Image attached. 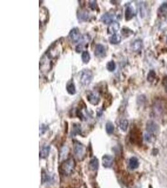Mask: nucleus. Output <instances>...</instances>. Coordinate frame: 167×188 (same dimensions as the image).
I'll return each instance as SVG.
<instances>
[{
	"instance_id": "21",
	"label": "nucleus",
	"mask_w": 167,
	"mask_h": 188,
	"mask_svg": "<svg viewBox=\"0 0 167 188\" xmlns=\"http://www.w3.org/2000/svg\"><path fill=\"white\" fill-rule=\"evenodd\" d=\"M80 133H81V126L78 124H74L73 126V129L71 132L72 135L75 136L77 134H79Z\"/></svg>"
},
{
	"instance_id": "2",
	"label": "nucleus",
	"mask_w": 167,
	"mask_h": 188,
	"mask_svg": "<svg viewBox=\"0 0 167 188\" xmlns=\"http://www.w3.org/2000/svg\"><path fill=\"white\" fill-rule=\"evenodd\" d=\"M74 161L73 159H68L66 160L60 166V172L65 175L70 174L74 167Z\"/></svg>"
},
{
	"instance_id": "15",
	"label": "nucleus",
	"mask_w": 167,
	"mask_h": 188,
	"mask_svg": "<svg viewBox=\"0 0 167 188\" xmlns=\"http://www.w3.org/2000/svg\"><path fill=\"white\" fill-rule=\"evenodd\" d=\"M139 166V162L137 158L132 157L129 160V167L132 169H135Z\"/></svg>"
},
{
	"instance_id": "23",
	"label": "nucleus",
	"mask_w": 167,
	"mask_h": 188,
	"mask_svg": "<svg viewBox=\"0 0 167 188\" xmlns=\"http://www.w3.org/2000/svg\"><path fill=\"white\" fill-rule=\"evenodd\" d=\"M156 78V73L154 70H150L147 75V80L151 83L153 82Z\"/></svg>"
},
{
	"instance_id": "25",
	"label": "nucleus",
	"mask_w": 167,
	"mask_h": 188,
	"mask_svg": "<svg viewBox=\"0 0 167 188\" xmlns=\"http://www.w3.org/2000/svg\"><path fill=\"white\" fill-rule=\"evenodd\" d=\"M106 68L109 71H114L116 69V63H115V62L113 60L108 62L106 64Z\"/></svg>"
},
{
	"instance_id": "30",
	"label": "nucleus",
	"mask_w": 167,
	"mask_h": 188,
	"mask_svg": "<svg viewBox=\"0 0 167 188\" xmlns=\"http://www.w3.org/2000/svg\"><path fill=\"white\" fill-rule=\"evenodd\" d=\"M166 42H167V38H166Z\"/></svg>"
},
{
	"instance_id": "17",
	"label": "nucleus",
	"mask_w": 167,
	"mask_h": 188,
	"mask_svg": "<svg viewBox=\"0 0 167 188\" xmlns=\"http://www.w3.org/2000/svg\"><path fill=\"white\" fill-rule=\"evenodd\" d=\"M132 50L135 52H138L142 48V41L141 40H135L132 45Z\"/></svg>"
},
{
	"instance_id": "1",
	"label": "nucleus",
	"mask_w": 167,
	"mask_h": 188,
	"mask_svg": "<svg viewBox=\"0 0 167 188\" xmlns=\"http://www.w3.org/2000/svg\"><path fill=\"white\" fill-rule=\"evenodd\" d=\"M93 72L90 70L85 69L79 73V82L83 86L89 85L93 80Z\"/></svg>"
},
{
	"instance_id": "18",
	"label": "nucleus",
	"mask_w": 167,
	"mask_h": 188,
	"mask_svg": "<svg viewBox=\"0 0 167 188\" xmlns=\"http://www.w3.org/2000/svg\"><path fill=\"white\" fill-rule=\"evenodd\" d=\"M90 167L93 171H97L99 167V162L97 158L92 159L90 161Z\"/></svg>"
},
{
	"instance_id": "8",
	"label": "nucleus",
	"mask_w": 167,
	"mask_h": 188,
	"mask_svg": "<svg viewBox=\"0 0 167 188\" xmlns=\"http://www.w3.org/2000/svg\"><path fill=\"white\" fill-rule=\"evenodd\" d=\"M113 163V158L110 155H105L102 158V164L106 168H110Z\"/></svg>"
},
{
	"instance_id": "27",
	"label": "nucleus",
	"mask_w": 167,
	"mask_h": 188,
	"mask_svg": "<svg viewBox=\"0 0 167 188\" xmlns=\"http://www.w3.org/2000/svg\"><path fill=\"white\" fill-rule=\"evenodd\" d=\"M83 48H84V46H83V44H80L76 47V52L77 53H80V52H83Z\"/></svg>"
},
{
	"instance_id": "10",
	"label": "nucleus",
	"mask_w": 167,
	"mask_h": 188,
	"mask_svg": "<svg viewBox=\"0 0 167 188\" xmlns=\"http://www.w3.org/2000/svg\"><path fill=\"white\" fill-rule=\"evenodd\" d=\"M135 15V10L132 7L129 6L125 9L124 11V17L127 21H129L132 19V18Z\"/></svg>"
},
{
	"instance_id": "24",
	"label": "nucleus",
	"mask_w": 167,
	"mask_h": 188,
	"mask_svg": "<svg viewBox=\"0 0 167 188\" xmlns=\"http://www.w3.org/2000/svg\"><path fill=\"white\" fill-rule=\"evenodd\" d=\"M158 13L161 15L167 13V2H165L161 5L158 9Z\"/></svg>"
},
{
	"instance_id": "9",
	"label": "nucleus",
	"mask_w": 167,
	"mask_h": 188,
	"mask_svg": "<svg viewBox=\"0 0 167 188\" xmlns=\"http://www.w3.org/2000/svg\"><path fill=\"white\" fill-rule=\"evenodd\" d=\"M77 17L79 21H86L89 18V13L85 10H80L77 13Z\"/></svg>"
},
{
	"instance_id": "20",
	"label": "nucleus",
	"mask_w": 167,
	"mask_h": 188,
	"mask_svg": "<svg viewBox=\"0 0 167 188\" xmlns=\"http://www.w3.org/2000/svg\"><path fill=\"white\" fill-rule=\"evenodd\" d=\"M81 60L84 63H88L90 60V55L87 51L83 52L81 55Z\"/></svg>"
},
{
	"instance_id": "13",
	"label": "nucleus",
	"mask_w": 167,
	"mask_h": 188,
	"mask_svg": "<svg viewBox=\"0 0 167 188\" xmlns=\"http://www.w3.org/2000/svg\"><path fill=\"white\" fill-rule=\"evenodd\" d=\"M50 151V147L48 145H45L42 147V149H41V151L39 153V156L41 158L45 159L48 156Z\"/></svg>"
},
{
	"instance_id": "28",
	"label": "nucleus",
	"mask_w": 167,
	"mask_h": 188,
	"mask_svg": "<svg viewBox=\"0 0 167 188\" xmlns=\"http://www.w3.org/2000/svg\"><path fill=\"white\" fill-rule=\"evenodd\" d=\"M89 5H90V7L93 10H94L96 9V7H97V2L96 1H90Z\"/></svg>"
},
{
	"instance_id": "19",
	"label": "nucleus",
	"mask_w": 167,
	"mask_h": 188,
	"mask_svg": "<svg viewBox=\"0 0 167 188\" xmlns=\"http://www.w3.org/2000/svg\"><path fill=\"white\" fill-rule=\"evenodd\" d=\"M120 128L123 132L127 131L129 127V121L127 119H122L120 122Z\"/></svg>"
},
{
	"instance_id": "5",
	"label": "nucleus",
	"mask_w": 167,
	"mask_h": 188,
	"mask_svg": "<svg viewBox=\"0 0 167 188\" xmlns=\"http://www.w3.org/2000/svg\"><path fill=\"white\" fill-rule=\"evenodd\" d=\"M87 97L88 101L93 105H97L100 103V98L92 92H90L87 94Z\"/></svg>"
},
{
	"instance_id": "26",
	"label": "nucleus",
	"mask_w": 167,
	"mask_h": 188,
	"mask_svg": "<svg viewBox=\"0 0 167 188\" xmlns=\"http://www.w3.org/2000/svg\"><path fill=\"white\" fill-rule=\"evenodd\" d=\"M47 126L43 124L41 125V127H39V134L41 135V134H43L48 129V128H47Z\"/></svg>"
},
{
	"instance_id": "14",
	"label": "nucleus",
	"mask_w": 167,
	"mask_h": 188,
	"mask_svg": "<svg viewBox=\"0 0 167 188\" xmlns=\"http://www.w3.org/2000/svg\"><path fill=\"white\" fill-rule=\"evenodd\" d=\"M66 90L70 95H74L76 93V87L72 81H70L66 85Z\"/></svg>"
},
{
	"instance_id": "12",
	"label": "nucleus",
	"mask_w": 167,
	"mask_h": 188,
	"mask_svg": "<svg viewBox=\"0 0 167 188\" xmlns=\"http://www.w3.org/2000/svg\"><path fill=\"white\" fill-rule=\"evenodd\" d=\"M146 129L147 130L148 132H150V133H153L157 131L158 127L157 126V124L153 121H149L147 123V126H146Z\"/></svg>"
},
{
	"instance_id": "6",
	"label": "nucleus",
	"mask_w": 167,
	"mask_h": 188,
	"mask_svg": "<svg viewBox=\"0 0 167 188\" xmlns=\"http://www.w3.org/2000/svg\"><path fill=\"white\" fill-rule=\"evenodd\" d=\"M95 55L99 58H103L106 55V50L103 45H97L95 50Z\"/></svg>"
},
{
	"instance_id": "16",
	"label": "nucleus",
	"mask_w": 167,
	"mask_h": 188,
	"mask_svg": "<svg viewBox=\"0 0 167 188\" xmlns=\"http://www.w3.org/2000/svg\"><path fill=\"white\" fill-rule=\"evenodd\" d=\"M121 40V36L116 33L113 35H112L109 39V41L110 42V44H113V45H116V44H118L119 43H120Z\"/></svg>"
},
{
	"instance_id": "29",
	"label": "nucleus",
	"mask_w": 167,
	"mask_h": 188,
	"mask_svg": "<svg viewBox=\"0 0 167 188\" xmlns=\"http://www.w3.org/2000/svg\"><path fill=\"white\" fill-rule=\"evenodd\" d=\"M163 85H164V87H165V88L166 92H167V77H165V79H163Z\"/></svg>"
},
{
	"instance_id": "22",
	"label": "nucleus",
	"mask_w": 167,
	"mask_h": 188,
	"mask_svg": "<svg viewBox=\"0 0 167 188\" xmlns=\"http://www.w3.org/2000/svg\"><path fill=\"white\" fill-rule=\"evenodd\" d=\"M105 129H106V131L107 132L108 134L110 135V134H112L115 131V127H114V125L113 124L112 122H108L106 124V127H105Z\"/></svg>"
},
{
	"instance_id": "4",
	"label": "nucleus",
	"mask_w": 167,
	"mask_h": 188,
	"mask_svg": "<svg viewBox=\"0 0 167 188\" xmlns=\"http://www.w3.org/2000/svg\"><path fill=\"white\" fill-rule=\"evenodd\" d=\"M69 37L73 43H77L82 39L80 31L77 27L73 28L70 31Z\"/></svg>"
},
{
	"instance_id": "7",
	"label": "nucleus",
	"mask_w": 167,
	"mask_h": 188,
	"mask_svg": "<svg viewBox=\"0 0 167 188\" xmlns=\"http://www.w3.org/2000/svg\"><path fill=\"white\" fill-rule=\"evenodd\" d=\"M115 18V15L111 13H106L103 14L100 20L105 24H111L112 22H113V20Z\"/></svg>"
},
{
	"instance_id": "3",
	"label": "nucleus",
	"mask_w": 167,
	"mask_h": 188,
	"mask_svg": "<svg viewBox=\"0 0 167 188\" xmlns=\"http://www.w3.org/2000/svg\"><path fill=\"white\" fill-rule=\"evenodd\" d=\"M74 153L75 156L79 159L82 160L85 156V147L81 142H76L74 143Z\"/></svg>"
},
{
	"instance_id": "11",
	"label": "nucleus",
	"mask_w": 167,
	"mask_h": 188,
	"mask_svg": "<svg viewBox=\"0 0 167 188\" xmlns=\"http://www.w3.org/2000/svg\"><path fill=\"white\" fill-rule=\"evenodd\" d=\"M120 29V24L117 21L112 22L108 28V32L111 34H115Z\"/></svg>"
}]
</instances>
